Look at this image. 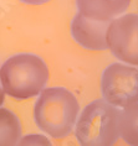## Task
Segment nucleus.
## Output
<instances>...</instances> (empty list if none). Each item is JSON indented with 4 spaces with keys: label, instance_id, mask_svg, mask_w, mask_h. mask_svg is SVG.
<instances>
[{
    "label": "nucleus",
    "instance_id": "39448f33",
    "mask_svg": "<svg viewBox=\"0 0 138 146\" xmlns=\"http://www.w3.org/2000/svg\"><path fill=\"white\" fill-rule=\"evenodd\" d=\"M107 47L119 61L138 66V15L116 17L108 23Z\"/></svg>",
    "mask_w": 138,
    "mask_h": 146
},
{
    "label": "nucleus",
    "instance_id": "1a4fd4ad",
    "mask_svg": "<svg viewBox=\"0 0 138 146\" xmlns=\"http://www.w3.org/2000/svg\"><path fill=\"white\" fill-rule=\"evenodd\" d=\"M21 136L17 116L8 109L0 108V146H16Z\"/></svg>",
    "mask_w": 138,
    "mask_h": 146
},
{
    "label": "nucleus",
    "instance_id": "9b49d317",
    "mask_svg": "<svg viewBox=\"0 0 138 146\" xmlns=\"http://www.w3.org/2000/svg\"><path fill=\"white\" fill-rule=\"evenodd\" d=\"M20 1L25 3V4H29V5H41V4H45V3L50 1V0H20Z\"/></svg>",
    "mask_w": 138,
    "mask_h": 146
},
{
    "label": "nucleus",
    "instance_id": "f257e3e1",
    "mask_svg": "<svg viewBox=\"0 0 138 146\" xmlns=\"http://www.w3.org/2000/svg\"><path fill=\"white\" fill-rule=\"evenodd\" d=\"M3 90L16 99H27L42 92L49 81L48 66L39 56L19 53L10 57L0 68Z\"/></svg>",
    "mask_w": 138,
    "mask_h": 146
},
{
    "label": "nucleus",
    "instance_id": "f8f14e48",
    "mask_svg": "<svg viewBox=\"0 0 138 146\" xmlns=\"http://www.w3.org/2000/svg\"><path fill=\"white\" fill-rule=\"evenodd\" d=\"M4 90L1 89V87H0V105L3 104V102H4Z\"/></svg>",
    "mask_w": 138,
    "mask_h": 146
},
{
    "label": "nucleus",
    "instance_id": "20e7f679",
    "mask_svg": "<svg viewBox=\"0 0 138 146\" xmlns=\"http://www.w3.org/2000/svg\"><path fill=\"white\" fill-rule=\"evenodd\" d=\"M101 88L105 100L113 107L138 103V69L122 63L108 66L102 74Z\"/></svg>",
    "mask_w": 138,
    "mask_h": 146
},
{
    "label": "nucleus",
    "instance_id": "7ed1b4c3",
    "mask_svg": "<svg viewBox=\"0 0 138 146\" xmlns=\"http://www.w3.org/2000/svg\"><path fill=\"white\" fill-rule=\"evenodd\" d=\"M118 110L105 99L90 103L76 121V137L81 146H113L118 134Z\"/></svg>",
    "mask_w": 138,
    "mask_h": 146
},
{
    "label": "nucleus",
    "instance_id": "9d476101",
    "mask_svg": "<svg viewBox=\"0 0 138 146\" xmlns=\"http://www.w3.org/2000/svg\"><path fill=\"white\" fill-rule=\"evenodd\" d=\"M16 146H52V144L44 135L32 134V135H26V136L21 137L17 141Z\"/></svg>",
    "mask_w": 138,
    "mask_h": 146
},
{
    "label": "nucleus",
    "instance_id": "f03ea898",
    "mask_svg": "<svg viewBox=\"0 0 138 146\" xmlns=\"http://www.w3.org/2000/svg\"><path fill=\"white\" fill-rule=\"evenodd\" d=\"M80 107L70 90L55 87L42 90L35 104V121L52 137H65L74 129Z\"/></svg>",
    "mask_w": 138,
    "mask_h": 146
},
{
    "label": "nucleus",
    "instance_id": "423d86ee",
    "mask_svg": "<svg viewBox=\"0 0 138 146\" xmlns=\"http://www.w3.org/2000/svg\"><path fill=\"white\" fill-rule=\"evenodd\" d=\"M108 23L95 21L77 14L71 23V35L75 41L87 50H106V32Z\"/></svg>",
    "mask_w": 138,
    "mask_h": 146
},
{
    "label": "nucleus",
    "instance_id": "6e6552de",
    "mask_svg": "<svg viewBox=\"0 0 138 146\" xmlns=\"http://www.w3.org/2000/svg\"><path fill=\"white\" fill-rule=\"evenodd\" d=\"M118 134L129 146H138V103L118 113Z\"/></svg>",
    "mask_w": 138,
    "mask_h": 146
},
{
    "label": "nucleus",
    "instance_id": "0eeeda50",
    "mask_svg": "<svg viewBox=\"0 0 138 146\" xmlns=\"http://www.w3.org/2000/svg\"><path fill=\"white\" fill-rule=\"evenodd\" d=\"M78 13L87 19L110 23L128 9L131 0H76Z\"/></svg>",
    "mask_w": 138,
    "mask_h": 146
}]
</instances>
